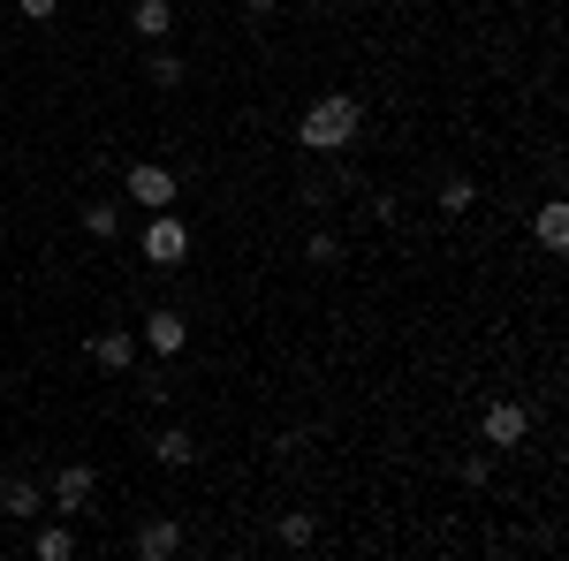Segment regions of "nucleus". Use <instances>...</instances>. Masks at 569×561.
Wrapping results in <instances>:
<instances>
[{
  "label": "nucleus",
  "mask_w": 569,
  "mask_h": 561,
  "mask_svg": "<svg viewBox=\"0 0 569 561\" xmlns=\"http://www.w3.org/2000/svg\"><path fill=\"white\" fill-rule=\"evenodd\" d=\"M84 236H99V243H107V236H114V228H122V213H114V206H107V198H99V206H84Z\"/></svg>",
  "instance_id": "obj_16"
},
{
  "label": "nucleus",
  "mask_w": 569,
  "mask_h": 561,
  "mask_svg": "<svg viewBox=\"0 0 569 561\" xmlns=\"http://www.w3.org/2000/svg\"><path fill=\"white\" fill-rule=\"evenodd\" d=\"M471 206H479V190H471V182H463V174H448V182H440V213H471Z\"/></svg>",
  "instance_id": "obj_15"
},
{
  "label": "nucleus",
  "mask_w": 569,
  "mask_h": 561,
  "mask_svg": "<svg viewBox=\"0 0 569 561\" xmlns=\"http://www.w3.org/2000/svg\"><path fill=\"white\" fill-rule=\"evenodd\" d=\"M152 448H160V463H168V471H190V463H198V440H190L182 425H168Z\"/></svg>",
  "instance_id": "obj_11"
},
{
  "label": "nucleus",
  "mask_w": 569,
  "mask_h": 561,
  "mask_svg": "<svg viewBox=\"0 0 569 561\" xmlns=\"http://www.w3.org/2000/svg\"><path fill=\"white\" fill-rule=\"evenodd\" d=\"M130 31L160 46L168 31H176V8H168V0H137V8H130Z\"/></svg>",
  "instance_id": "obj_8"
},
{
  "label": "nucleus",
  "mask_w": 569,
  "mask_h": 561,
  "mask_svg": "<svg viewBox=\"0 0 569 561\" xmlns=\"http://www.w3.org/2000/svg\"><path fill=\"white\" fill-rule=\"evenodd\" d=\"M39 509H46V493L31 478H8V485H0V517H39Z\"/></svg>",
  "instance_id": "obj_10"
},
{
  "label": "nucleus",
  "mask_w": 569,
  "mask_h": 561,
  "mask_svg": "<svg viewBox=\"0 0 569 561\" xmlns=\"http://www.w3.org/2000/svg\"><path fill=\"white\" fill-rule=\"evenodd\" d=\"M479 432H486V448H517V440L531 432V410H525V402H486Z\"/></svg>",
  "instance_id": "obj_5"
},
{
  "label": "nucleus",
  "mask_w": 569,
  "mask_h": 561,
  "mask_svg": "<svg viewBox=\"0 0 569 561\" xmlns=\"http://www.w3.org/2000/svg\"><path fill=\"white\" fill-rule=\"evenodd\" d=\"M531 236H539L547 251H562V243H569V206H562V198H555V206H539V220H531Z\"/></svg>",
  "instance_id": "obj_13"
},
{
  "label": "nucleus",
  "mask_w": 569,
  "mask_h": 561,
  "mask_svg": "<svg viewBox=\"0 0 569 561\" xmlns=\"http://www.w3.org/2000/svg\"><path fill=\"white\" fill-rule=\"evenodd\" d=\"M137 554H144V561H176V554H182V523L152 517L144 531H137Z\"/></svg>",
  "instance_id": "obj_6"
},
{
  "label": "nucleus",
  "mask_w": 569,
  "mask_h": 561,
  "mask_svg": "<svg viewBox=\"0 0 569 561\" xmlns=\"http://www.w3.org/2000/svg\"><path fill=\"white\" fill-rule=\"evenodd\" d=\"M357 130H365V114H357L350 91H327V99H311L305 122H297L305 152H342V144H357Z\"/></svg>",
  "instance_id": "obj_1"
},
{
  "label": "nucleus",
  "mask_w": 569,
  "mask_h": 561,
  "mask_svg": "<svg viewBox=\"0 0 569 561\" xmlns=\"http://www.w3.org/2000/svg\"><path fill=\"white\" fill-rule=\"evenodd\" d=\"M91 364H99V372H130V357H137V342L130 334H91Z\"/></svg>",
  "instance_id": "obj_9"
},
{
  "label": "nucleus",
  "mask_w": 569,
  "mask_h": 561,
  "mask_svg": "<svg viewBox=\"0 0 569 561\" xmlns=\"http://www.w3.org/2000/svg\"><path fill=\"white\" fill-rule=\"evenodd\" d=\"M243 8H281V0H243Z\"/></svg>",
  "instance_id": "obj_20"
},
{
  "label": "nucleus",
  "mask_w": 569,
  "mask_h": 561,
  "mask_svg": "<svg viewBox=\"0 0 569 561\" xmlns=\"http://www.w3.org/2000/svg\"><path fill=\"white\" fill-rule=\"evenodd\" d=\"M144 84L176 91V84H182V53H168V46H160V53H152V61H144Z\"/></svg>",
  "instance_id": "obj_14"
},
{
  "label": "nucleus",
  "mask_w": 569,
  "mask_h": 561,
  "mask_svg": "<svg viewBox=\"0 0 569 561\" xmlns=\"http://www.w3.org/2000/svg\"><path fill=\"white\" fill-rule=\"evenodd\" d=\"M122 182H130V198H137V206H152V213H168V206H176V174L160 168V160H137V168L122 174Z\"/></svg>",
  "instance_id": "obj_4"
},
{
  "label": "nucleus",
  "mask_w": 569,
  "mask_h": 561,
  "mask_svg": "<svg viewBox=\"0 0 569 561\" xmlns=\"http://www.w3.org/2000/svg\"><path fill=\"white\" fill-rule=\"evenodd\" d=\"M273 539H281V547H289V554H305L311 539H319V523H311L305 509H281V523H273Z\"/></svg>",
  "instance_id": "obj_12"
},
{
  "label": "nucleus",
  "mask_w": 569,
  "mask_h": 561,
  "mask_svg": "<svg viewBox=\"0 0 569 561\" xmlns=\"http://www.w3.org/2000/svg\"><path fill=\"white\" fill-rule=\"evenodd\" d=\"M182 342H190V327H182V311H152V319H144V349H160V357H176Z\"/></svg>",
  "instance_id": "obj_7"
},
{
  "label": "nucleus",
  "mask_w": 569,
  "mask_h": 561,
  "mask_svg": "<svg viewBox=\"0 0 569 561\" xmlns=\"http://www.w3.org/2000/svg\"><path fill=\"white\" fill-rule=\"evenodd\" d=\"M16 8H23L31 23H53V16H61V0H16Z\"/></svg>",
  "instance_id": "obj_19"
},
{
  "label": "nucleus",
  "mask_w": 569,
  "mask_h": 561,
  "mask_svg": "<svg viewBox=\"0 0 569 561\" xmlns=\"http://www.w3.org/2000/svg\"><path fill=\"white\" fill-rule=\"evenodd\" d=\"M46 501H53L61 517H91V501H99V471H91V463H61Z\"/></svg>",
  "instance_id": "obj_2"
},
{
  "label": "nucleus",
  "mask_w": 569,
  "mask_h": 561,
  "mask_svg": "<svg viewBox=\"0 0 569 561\" xmlns=\"http://www.w3.org/2000/svg\"><path fill=\"white\" fill-rule=\"evenodd\" d=\"M305 259H311V266H335V259H342V243H335V236L319 228V236H311V243H305Z\"/></svg>",
  "instance_id": "obj_18"
},
{
  "label": "nucleus",
  "mask_w": 569,
  "mask_h": 561,
  "mask_svg": "<svg viewBox=\"0 0 569 561\" xmlns=\"http://www.w3.org/2000/svg\"><path fill=\"white\" fill-rule=\"evenodd\" d=\"M69 554H77V539H69L61 523H46L39 531V561H69Z\"/></svg>",
  "instance_id": "obj_17"
},
{
  "label": "nucleus",
  "mask_w": 569,
  "mask_h": 561,
  "mask_svg": "<svg viewBox=\"0 0 569 561\" xmlns=\"http://www.w3.org/2000/svg\"><path fill=\"white\" fill-rule=\"evenodd\" d=\"M144 259L152 266H182L190 259V228H182L176 213H152L144 220Z\"/></svg>",
  "instance_id": "obj_3"
}]
</instances>
